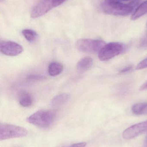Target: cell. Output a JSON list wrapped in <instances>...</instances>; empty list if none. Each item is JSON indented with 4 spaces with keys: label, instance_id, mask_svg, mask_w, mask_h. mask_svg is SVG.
I'll list each match as a JSON object with an SVG mask.
<instances>
[{
    "label": "cell",
    "instance_id": "1",
    "mask_svg": "<svg viewBox=\"0 0 147 147\" xmlns=\"http://www.w3.org/2000/svg\"><path fill=\"white\" fill-rule=\"evenodd\" d=\"M140 1V0H133L128 4H125L120 0H104L102 4V9L108 14L126 16L133 12Z\"/></svg>",
    "mask_w": 147,
    "mask_h": 147
},
{
    "label": "cell",
    "instance_id": "2",
    "mask_svg": "<svg viewBox=\"0 0 147 147\" xmlns=\"http://www.w3.org/2000/svg\"><path fill=\"white\" fill-rule=\"evenodd\" d=\"M57 112L53 110H42L34 113L28 117L27 121L30 124L41 128H47L55 122Z\"/></svg>",
    "mask_w": 147,
    "mask_h": 147
},
{
    "label": "cell",
    "instance_id": "3",
    "mask_svg": "<svg viewBox=\"0 0 147 147\" xmlns=\"http://www.w3.org/2000/svg\"><path fill=\"white\" fill-rule=\"evenodd\" d=\"M126 50L127 47L122 43L110 42L106 44L99 51L98 58L101 61H107L123 53Z\"/></svg>",
    "mask_w": 147,
    "mask_h": 147
},
{
    "label": "cell",
    "instance_id": "4",
    "mask_svg": "<svg viewBox=\"0 0 147 147\" xmlns=\"http://www.w3.org/2000/svg\"><path fill=\"white\" fill-rule=\"evenodd\" d=\"M26 129L22 127L8 123L0 125V140L20 138L27 135Z\"/></svg>",
    "mask_w": 147,
    "mask_h": 147
},
{
    "label": "cell",
    "instance_id": "5",
    "mask_svg": "<svg viewBox=\"0 0 147 147\" xmlns=\"http://www.w3.org/2000/svg\"><path fill=\"white\" fill-rule=\"evenodd\" d=\"M66 0H40L34 7L31 13V17L37 18L47 13L54 8L62 4Z\"/></svg>",
    "mask_w": 147,
    "mask_h": 147
},
{
    "label": "cell",
    "instance_id": "6",
    "mask_svg": "<svg viewBox=\"0 0 147 147\" xmlns=\"http://www.w3.org/2000/svg\"><path fill=\"white\" fill-rule=\"evenodd\" d=\"M105 45V42L101 40L81 39L77 41L76 46L80 52L95 53L99 52Z\"/></svg>",
    "mask_w": 147,
    "mask_h": 147
},
{
    "label": "cell",
    "instance_id": "7",
    "mask_svg": "<svg viewBox=\"0 0 147 147\" xmlns=\"http://www.w3.org/2000/svg\"><path fill=\"white\" fill-rule=\"evenodd\" d=\"M0 51L3 54L7 56H18L23 52V48L18 43L11 41H1Z\"/></svg>",
    "mask_w": 147,
    "mask_h": 147
},
{
    "label": "cell",
    "instance_id": "8",
    "mask_svg": "<svg viewBox=\"0 0 147 147\" xmlns=\"http://www.w3.org/2000/svg\"><path fill=\"white\" fill-rule=\"evenodd\" d=\"M147 132V121L133 125L124 130L122 136L126 140H130Z\"/></svg>",
    "mask_w": 147,
    "mask_h": 147
},
{
    "label": "cell",
    "instance_id": "9",
    "mask_svg": "<svg viewBox=\"0 0 147 147\" xmlns=\"http://www.w3.org/2000/svg\"><path fill=\"white\" fill-rule=\"evenodd\" d=\"M93 65V60L89 57L83 58L79 61L77 64V69L79 72H84L90 69Z\"/></svg>",
    "mask_w": 147,
    "mask_h": 147
},
{
    "label": "cell",
    "instance_id": "10",
    "mask_svg": "<svg viewBox=\"0 0 147 147\" xmlns=\"http://www.w3.org/2000/svg\"><path fill=\"white\" fill-rule=\"evenodd\" d=\"M70 98V95L67 93L59 94L54 97L51 101V105L52 107H57L65 103Z\"/></svg>",
    "mask_w": 147,
    "mask_h": 147
},
{
    "label": "cell",
    "instance_id": "11",
    "mask_svg": "<svg viewBox=\"0 0 147 147\" xmlns=\"http://www.w3.org/2000/svg\"><path fill=\"white\" fill-rule=\"evenodd\" d=\"M19 102L20 105L23 107H30L33 103V98L32 95L26 92H23L20 94Z\"/></svg>",
    "mask_w": 147,
    "mask_h": 147
},
{
    "label": "cell",
    "instance_id": "12",
    "mask_svg": "<svg viewBox=\"0 0 147 147\" xmlns=\"http://www.w3.org/2000/svg\"><path fill=\"white\" fill-rule=\"evenodd\" d=\"M64 70V66L60 63L52 62L49 65L48 72L51 76H56L61 73Z\"/></svg>",
    "mask_w": 147,
    "mask_h": 147
},
{
    "label": "cell",
    "instance_id": "13",
    "mask_svg": "<svg viewBox=\"0 0 147 147\" xmlns=\"http://www.w3.org/2000/svg\"><path fill=\"white\" fill-rule=\"evenodd\" d=\"M147 13V0L142 3L133 13L131 20H135Z\"/></svg>",
    "mask_w": 147,
    "mask_h": 147
},
{
    "label": "cell",
    "instance_id": "14",
    "mask_svg": "<svg viewBox=\"0 0 147 147\" xmlns=\"http://www.w3.org/2000/svg\"><path fill=\"white\" fill-rule=\"evenodd\" d=\"M132 111L135 115H147V103L134 105L132 107Z\"/></svg>",
    "mask_w": 147,
    "mask_h": 147
},
{
    "label": "cell",
    "instance_id": "15",
    "mask_svg": "<svg viewBox=\"0 0 147 147\" xmlns=\"http://www.w3.org/2000/svg\"><path fill=\"white\" fill-rule=\"evenodd\" d=\"M22 34L26 40L30 42L34 41L38 37L37 33L31 29H24L22 32Z\"/></svg>",
    "mask_w": 147,
    "mask_h": 147
},
{
    "label": "cell",
    "instance_id": "16",
    "mask_svg": "<svg viewBox=\"0 0 147 147\" xmlns=\"http://www.w3.org/2000/svg\"><path fill=\"white\" fill-rule=\"evenodd\" d=\"M147 68V57L140 62L136 67L137 70H142Z\"/></svg>",
    "mask_w": 147,
    "mask_h": 147
},
{
    "label": "cell",
    "instance_id": "17",
    "mask_svg": "<svg viewBox=\"0 0 147 147\" xmlns=\"http://www.w3.org/2000/svg\"><path fill=\"white\" fill-rule=\"evenodd\" d=\"M45 78V77L39 75H30L28 77L27 79L30 80H43Z\"/></svg>",
    "mask_w": 147,
    "mask_h": 147
},
{
    "label": "cell",
    "instance_id": "18",
    "mask_svg": "<svg viewBox=\"0 0 147 147\" xmlns=\"http://www.w3.org/2000/svg\"><path fill=\"white\" fill-rule=\"evenodd\" d=\"M139 47L141 49H147V34L141 40Z\"/></svg>",
    "mask_w": 147,
    "mask_h": 147
},
{
    "label": "cell",
    "instance_id": "19",
    "mask_svg": "<svg viewBox=\"0 0 147 147\" xmlns=\"http://www.w3.org/2000/svg\"><path fill=\"white\" fill-rule=\"evenodd\" d=\"M133 69V66L132 65H129L126 67L123 68L120 70L119 73L121 74H123L127 73L128 72L131 71Z\"/></svg>",
    "mask_w": 147,
    "mask_h": 147
},
{
    "label": "cell",
    "instance_id": "20",
    "mask_svg": "<svg viewBox=\"0 0 147 147\" xmlns=\"http://www.w3.org/2000/svg\"><path fill=\"white\" fill-rule=\"evenodd\" d=\"M86 146V143L85 142H80L73 144L68 147H85Z\"/></svg>",
    "mask_w": 147,
    "mask_h": 147
},
{
    "label": "cell",
    "instance_id": "21",
    "mask_svg": "<svg viewBox=\"0 0 147 147\" xmlns=\"http://www.w3.org/2000/svg\"><path fill=\"white\" fill-rule=\"evenodd\" d=\"M140 90L141 91L147 90V81H146L140 87Z\"/></svg>",
    "mask_w": 147,
    "mask_h": 147
},
{
    "label": "cell",
    "instance_id": "22",
    "mask_svg": "<svg viewBox=\"0 0 147 147\" xmlns=\"http://www.w3.org/2000/svg\"><path fill=\"white\" fill-rule=\"evenodd\" d=\"M121 1H133V0H120Z\"/></svg>",
    "mask_w": 147,
    "mask_h": 147
},
{
    "label": "cell",
    "instance_id": "23",
    "mask_svg": "<svg viewBox=\"0 0 147 147\" xmlns=\"http://www.w3.org/2000/svg\"><path fill=\"white\" fill-rule=\"evenodd\" d=\"M146 26H147V24H146Z\"/></svg>",
    "mask_w": 147,
    "mask_h": 147
}]
</instances>
